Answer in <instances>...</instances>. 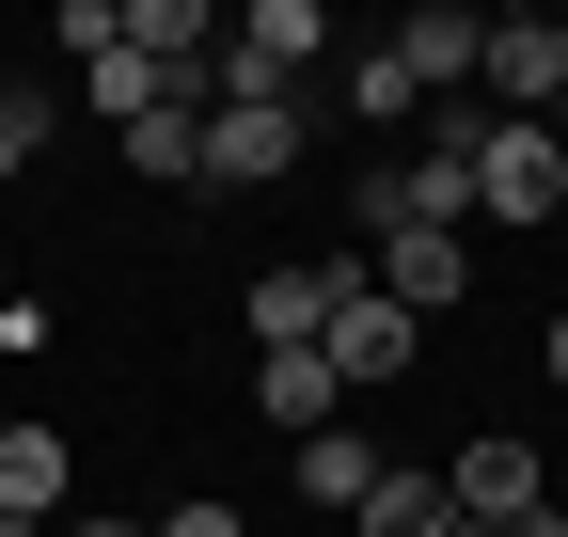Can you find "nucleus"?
Listing matches in <instances>:
<instances>
[{
  "mask_svg": "<svg viewBox=\"0 0 568 537\" xmlns=\"http://www.w3.org/2000/svg\"><path fill=\"white\" fill-rule=\"evenodd\" d=\"M552 206H568V143H552V126H506V111H489V143H474V222L537 237Z\"/></svg>",
  "mask_w": 568,
  "mask_h": 537,
  "instance_id": "obj_1",
  "label": "nucleus"
},
{
  "mask_svg": "<svg viewBox=\"0 0 568 537\" xmlns=\"http://www.w3.org/2000/svg\"><path fill=\"white\" fill-rule=\"evenodd\" d=\"M474 95L506 111V126H537V111L568 95V17H489V63H474Z\"/></svg>",
  "mask_w": 568,
  "mask_h": 537,
  "instance_id": "obj_2",
  "label": "nucleus"
},
{
  "mask_svg": "<svg viewBox=\"0 0 568 537\" xmlns=\"http://www.w3.org/2000/svg\"><path fill=\"white\" fill-rule=\"evenodd\" d=\"M443 506H458V521H506V537H521V521H552V490H537V443H521V427H489V443H458V475H443Z\"/></svg>",
  "mask_w": 568,
  "mask_h": 537,
  "instance_id": "obj_3",
  "label": "nucleus"
},
{
  "mask_svg": "<svg viewBox=\"0 0 568 537\" xmlns=\"http://www.w3.org/2000/svg\"><path fill=\"white\" fill-rule=\"evenodd\" d=\"M410 332H426V316H395V301H379V268H364V285L332 301L316 348H332V379H347V395H379V379H410Z\"/></svg>",
  "mask_w": 568,
  "mask_h": 537,
  "instance_id": "obj_4",
  "label": "nucleus"
},
{
  "mask_svg": "<svg viewBox=\"0 0 568 537\" xmlns=\"http://www.w3.org/2000/svg\"><path fill=\"white\" fill-rule=\"evenodd\" d=\"M268 174H301V95H268V111H205V190H268Z\"/></svg>",
  "mask_w": 568,
  "mask_h": 537,
  "instance_id": "obj_5",
  "label": "nucleus"
},
{
  "mask_svg": "<svg viewBox=\"0 0 568 537\" xmlns=\"http://www.w3.org/2000/svg\"><path fill=\"white\" fill-rule=\"evenodd\" d=\"M395 63H410V95H474L489 17H458V0H410V17H395Z\"/></svg>",
  "mask_w": 568,
  "mask_h": 537,
  "instance_id": "obj_6",
  "label": "nucleus"
},
{
  "mask_svg": "<svg viewBox=\"0 0 568 537\" xmlns=\"http://www.w3.org/2000/svg\"><path fill=\"white\" fill-rule=\"evenodd\" d=\"M347 285H364V268H253V301H237V316H253V348H316Z\"/></svg>",
  "mask_w": 568,
  "mask_h": 537,
  "instance_id": "obj_7",
  "label": "nucleus"
},
{
  "mask_svg": "<svg viewBox=\"0 0 568 537\" xmlns=\"http://www.w3.org/2000/svg\"><path fill=\"white\" fill-rule=\"evenodd\" d=\"M379 301H395V316L474 301V237H426V222H410V237H379Z\"/></svg>",
  "mask_w": 568,
  "mask_h": 537,
  "instance_id": "obj_8",
  "label": "nucleus"
},
{
  "mask_svg": "<svg viewBox=\"0 0 568 537\" xmlns=\"http://www.w3.org/2000/svg\"><path fill=\"white\" fill-rule=\"evenodd\" d=\"M253 412H268V427H301V443H316V427H347L332 348H253Z\"/></svg>",
  "mask_w": 568,
  "mask_h": 537,
  "instance_id": "obj_9",
  "label": "nucleus"
},
{
  "mask_svg": "<svg viewBox=\"0 0 568 537\" xmlns=\"http://www.w3.org/2000/svg\"><path fill=\"white\" fill-rule=\"evenodd\" d=\"M126 174H159V190H205V111H190V95H159V111L126 126Z\"/></svg>",
  "mask_w": 568,
  "mask_h": 537,
  "instance_id": "obj_10",
  "label": "nucleus"
},
{
  "mask_svg": "<svg viewBox=\"0 0 568 537\" xmlns=\"http://www.w3.org/2000/svg\"><path fill=\"white\" fill-rule=\"evenodd\" d=\"M0 521H63V443L48 427H0Z\"/></svg>",
  "mask_w": 568,
  "mask_h": 537,
  "instance_id": "obj_11",
  "label": "nucleus"
},
{
  "mask_svg": "<svg viewBox=\"0 0 568 537\" xmlns=\"http://www.w3.org/2000/svg\"><path fill=\"white\" fill-rule=\"evenodd\" d=\"M379 475H395V458H379L364 427H316V443H301V490H316V506H364Z\"/></svg>",
  "mask_w": 568,
  "mask_h": 537,
  "instance_id": "obj_12",
  "label": "nucleus"
},
{
  "mask_svg": "<svg viewBox=\"0 0 568 537\" xmlns=\"http://www.w3.org/2000/svg\"><path fill=\"white\" fill-rule=\"evenodd\" d=\"M347 521H364V537H443L458 506H443V475H379L364 506H347Z\"/></svg>",
  "mask_w": 568,
  "mask_h": 537,
  "instance_id": "obj_13",
  "label": "nucleus"
},
{
  "mask_svg": "<svg viewBox=\"0 0 568 537\" xmlns=\"http://www.w3.org/2000/svg\"><path fill=\"white\" fill-rule=\"evenodd\" d=\"M80 95H95L111 126H142V111H159V63H142V48H111V63H80Z\"/></svg>",
  "mask_w": 568,
  "mask_h": 537,
  "instance_id": "obj_14",
  "label": "nucleus"
},
{
  "mask_svg": "<svg viewBox=\"0 0 568 537\" xmlns=\"http://www.w3.org/2000/svg\"><path fill=\"white\" fill-rule=\"evenodd\" d=\"M48 48H80V63H111V48H126V0H63V17H48Z\"/></svg>",
  "mask_w": 568,
  "mask_h": 537,
  "instance_id": "obj_15",
  "label": "nucleus"
},
{
  "mask_svg": "<svg viewBox=\"0 0 568 537\" xmlns=\"http://www.w3.org/2000/svg\"><path fill=\"white\" fill-rule=\"evenodd\" d=\"M48 159V95H17V80H0V174H32Z\"/></svg>",
  "mask_w": 568,
  "mask_h": 537,
  "instance_id": "obj_16",
  "label": "nucleus"
},
{
  "mask_svg": "<svg viewBox=\"0 0 568 537\" xmlns=\"http://www.w3.org/2000/svg\"><path fill=\"white\" fill-rule=\"evenodd\" d=\"M159 537H237V506H222V490H190V506H174Z\"/></svg>",
  "mask_w": 568,
  "mask_h": 537,
  "instance_id": "obj_17",
  "label": "nucleus"
},
{
  "mask_svg": "<svg viewBox=\"0 0 568 537\" xmlns=\"http://www.w3.org/2000/svg\"><path fill=\"white\" fill-rule=\"evenodd\" d=\"M63 537H159V521H63Z\"/></svg>",
  "mask_w": 568,
  "mask_h": 537,
  "instance_id": "obj_18",
  "label": "nucleus"
},
{
  "mask_svg": "<svg viewBox=\"0 0 568 537\" xmlns=\"http://www.w3.org/2000/svg\"><path fill=\"white\" fill-rule=\"evenodd\" d=\"M552 395H568V316H552Z\"/></svg>",
  "mask_w": 568,
  "mask_h": 537,
  "instance_id": "obj_19",
  "label": "nucleus"
},
{
  "mask_svg": "<svg viewBox=\"0 0 568 537\" xmlns=\"http://www.w3.org/2000/svg\"><path fill=\"white\" fill-rule=\"evenodd\" d=\"M443 537H506V521H443Z\"/></svg>",
  "mask_w": 568,
  "mask_h": 537,
  "instance_id": "obj_20",
  "label": "nucleus"
},
{
  "mask_svg": "<svg viewBox=\"0 0 568 537\" xmlns=\"http://www.w3.org/2000/svg\"><path fill=\"white\" fill-rule=\"evenodd\" d=\"M537 126H552V143H568V95H552V111H537Z\"/></svg>",
  "mask_w": 568,
  "mask_h": 537,
  "instance_id": "obj_21",
  "label": "nucleus"
},
{
  "mask_svg": "<svg viewBox=\"0 0 568 537\" xmlns=\"http://www.w3.org/2000/svg\"><path fill=\"white\" fill-rule=\"evenodd\" d=\"M0 537H63V521H0Z\"/></svg>",
  "mask_w": 568,
  "mask_h": 537,
  "instance_id": "obj_22",
  "label": "nucleus"
}]
</instances>
